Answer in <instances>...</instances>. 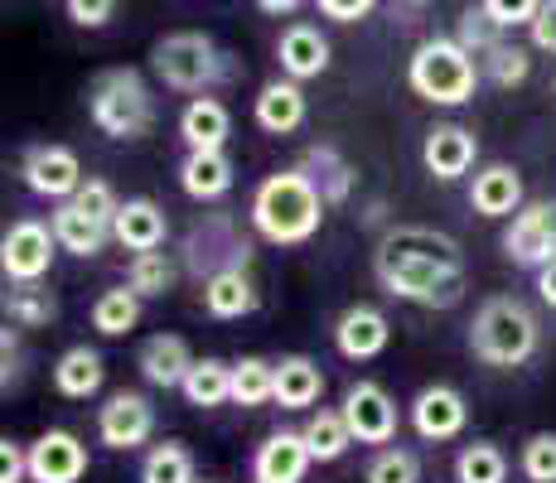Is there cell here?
I'll list each match as a JSON object with an SVG mask.
<instances>
[{
  "mask_svg": "<svg viewBox=\"0 0 556 483\" xmlns=\"http://www.w3.org/2000/svg\"><path fill=\"white\" fill-rule=\"evenodd\" d=\"M459 45H465L469 53H489L498 45V25H494V15H489L484 5L459 15Z\"/></svg>",
  "mask_w": 556,
  "mask_h": 483,
  "instance_id": "obj_41",
  "label": "cell"
},
{
  "mask_svg": "<svg viewBox=\"0 0 556 483\" xmlns=\"http://www.w3.org/2000/svg\"><path fill=\"white\" fill-rule=\"evenodd\" d=\"M479 63H484V78L494 82V88H518V82L532 73L528 49H522V45H508V39H498V45L489 49Z\"/></svg>",
  "mask_w": 556,
  "mask_h": 483,
  "instance_id": "obj_38",
  "label": "cell"
},
{
  "mask_svg": "<svg viewBox=\"0 0 556 483\" xmlns=\"http://www.w3.org/2000/svg\"><path fill=\"white\" fill-rule=\"evenodd\" d=\"M309 445L301 431H276L256 449V483H301L309 469Z\"/></svg>",
  "mask_w": 556,
  "mask_h": 483,
  "instance_id": "obj_18",
  "label": "cell"
},
{
  "mask_svg": "<svg viewBox=\"0 0 556 483\" xmlns=\"http://www.w3.org/2000/svg\"><path fill=\"white\" fill-rule=\"evenodd\" d=\"M504 252L518 266H547L556 256V203L538 199L528 208H518L513 228L504 232Z\"/></svg>",
  "mask_w": 556,
  "mask_h": 483,
  "instance_id": "obj_8",
  "label": "cell"
},
{
  "mask_svg": "<svg viewBox=\"0 0 556 483\" xmlns=\"http://www.w3.org/2000/svg\"><path fill=\"white\" fill-rule=\"evenodd\" d=\"M88 112H92V122H98V131L112 136V141H141L155 126L151 88H146V78L136 68H106L102 78L92 82Z\"/></svg>",
  "mask_w": 556,
  "mask_h": 483,
  "instance_id": "obj_5",
  "label": "cell"
},
{
  "mask_svg": "<svg viewBox=\"0 0 556 483\" xmlns=\"http://www.w3.org/2000/svg\"><path fill=\"white\" fill-rule=\"evenodd\" d=\"M256 5H262L266 15H291V10H301L305 0H256Z\"/></svg>",
  "mask_w": 556,
  "mask_h": 483,
  "instance_id": "obj_49",
  "label": "cell"
},
{
  "mask_svg": "<svg viewBox=\"0 0 556 483\" xmlns=\"http://www.w3.org/2000/svg\"><path fill=\"white\" fill-rule=\"evenodd\" d=\"M29 479V449L20 440H0V483H25Z\"/></svg>",
  "mask_w": 556,
  "mask_h": 483,
  "instance_id": "obj_44",
  "label": "cell"
},
{
  "mask_svg": "<svg viewBox=\"0 0 556 483\" xmlns=\"http://www.w3.org/2000/svg\"><path fill=\"white\" fill-rule=\"evenodd\" d=\"M179 189L189 199H223L232 189V160L223 150H189L179 165Z\"/></svg>",
  "mask_w": 556,
  "mask_h": 483,
  "instance_id": "obj_25",
  "label": "cell"
},
{
  "mask_svg": "<svg viewBox=\"0 0 556 483\" xmlns=\"http://www.w3.org/2000/svg\"><path fill=\"white\" fill-rule=\"evenodd\" d=\"M165 232H169V218L155 199H126L122 213H116V223H112V238L122 246H131L136 256L160 252V246H165Z\"/></svg>",
  "mask_w": 556,
  "mask_h": 483,
  "instance_id": "obj_15",
  "label": "cell"
},
{
  "mask_svg": "<svg viewBox=\"0 0 556 483\" xmlns=\"http://www.w3.org/2000/svg\"><path fill=\"white\" fill-rule=\"evenodd\" d=\"M276 59H281L286 78H295V82L319 78L329 68V39L315 25H291L281 35V45H276Z\"/></svg>",
  "mask_w": 556,
  "mask_h": 483,
  "instance_id": "obj_19",
  "label": "cell"
},
{
  "mask_svg": "<svg viewBox=\"0 0 556 483\" xmlns=\"http://www.w3.org/2000/svg\"><path fill=\"white\" fill-rule=\"evenodd\" d=\"M319 218H325V199L309 185L305 169H281V175L256 185L252 223L266 242H276V246L309 242L319 232Z\"/></svg>",
  "mask_w": 556,
  "mask_h": 483,
  "instance_id": "obj_2",
  "label": "cell"
},
{
  "mask_svg": "<svg viewBox=\"0 0 556 483\" xmlns=\"http://www.w3.org/2000/svg\"><path fill=\"white\" fill-rule=\"evenodd\" d=\"M155 431V406L146 402L141 392H116V396H106V406L98 411V435H102V445H112V449H136V445H146Z\"/></svg>",
  "mask_w": 556,
  "mask_h": 483,
  "instance_id": "obj_11",
  "label": "cell"
},
{
  "mask_svg": "<svg viewBox=\"0 0 556 483\" xmlns=\"http://www.w3.org/2000/svg\"><path fill=\"white\" fill-rule=\"evenodd\" d=\"M344 421L349 431H354V440H363V445H388L392 435H397V406H392V396L382 392L378 382H354L344 392Z\"/></svg>",
  "mask_w": 556,
  "mask_h": 483,
  "instance_id": "obj_10",
  "label": "cell"
},
{
  "mask_svg": "<svg viewBox=\"0 0 556 483\" xmlns=\"http://www.w3.org/2000/svg\"><path fill=\"white\" fill-rule=\"evenodd\" d=\"M305 445H309V455L319 459V465H334L339 455H344L349 445H354V431H349V421H344V411H315L305 421Z\"/></svg>",
  "mask_w": 556,
  "mask_h": 483,
  "instance_id": "obj_32",
  "label": "cell"
},
{
  "mask_svg": "<svg viewBox=\"0 0 556 483\" xmlns=\"http://www.w3.org/2000/svg\"><path fill=\"white\" fill-rule=\"evenodd\" d=\"M228 131H232V116L218 97H194L185 106V116H179V136L189 141V150H223Z\"/></svg>",
  "mask_w": 556,
  "mask_h": 483,
  "instance_id": "obj_26",
  "label": "cell"
},
{
  "mask_svg": "<svg viewBox=\"0 0 556 483\" xmlns=\"http://www.w3.org/2000/svg\"><path fill=\"white\" fill-rule=\"evenodd\" d=\"M469 203H475V213H484V218H508V213H518L522 203V179L513 165H489L475 175V189H469Z\"/></svg>",
  "mask_w": 556,
  "mask_h": 483,
  "instance_id": "obj_24",
  "label": "cell"
},
{
  "mask_svg": "<svg viewBox=\"0 0 556 483\" xmlns=\"http://www.w3.org/2000/svg\"><path fill=\"white\" fill-rule=\"evenodd\" d=\"M406 5H426V0H406Z\"/></svg>",
  "mask_w": 556,
  "mask_h": 483,
  "instance_id": "obj_51",
  "label": "cell"
},
{
  "mask_svg": "<svg viewBox=\"0 0 556 483\" xmlns=\"http://www.w3.org/2000/svg\"><path fill=\"white\" fill-rule=\"evenodd\" d=\"M175 281H179V266L169 262L165 252H141L131 262V271H126V285H131L141 300L165 295V290H175Z\"/></svg>",
  "mask_w": 556,
  "mask_h": 483,
  "instance_id": "obj_37",
  "label": "cell"
},
{
  "mask_svg": "<svg viewBox=\"0 0 556 483\" xmlns=\"http://www.w3.org/2000/svg\"><path fill=\"white\" fill-rule=\"evenodd\" d=\"M368 483H421V459L412 449H382L368 465Z\"/></svg>",
  "mask_w": 556,
  "mask_h": 483,
  "instance_id": "obj_39",
  "label": "cell"
},
{
  "mask_svg": "<svg viewBox=\"0 0 556 483\" xmlns=\"http://www.w3.org/2000/svg\"><path fill=\"white\" fill-rule=\"evenodd\" d=\"M465 421H469V406L455 386L435 382V386H421V392H416L412 425H416L421 440H451V435L465 431Z\"/></svg>",
  "mask_w": 556,
  "mask_h": 483,
  "instance_id": "obj_14",
  "label": "cell"
},
{
  "mask_svg": "<svg viewBox=\"0 0 556 483\" xmlns=\"http://www.w3.org/2000/svg\"><path fill=\"white\" fill-rule=\"evenodd\" d=\"M305 122V92L295 78H276L256 92V126L271 136H291Z\"/></svg>",
  "mask_w": 556,
  "mask_h": 483,
  "instance_id": "obj_20",
  "label": "cell"
},
{
  "mask_svg": "<svg viewBox=\"0 0 556 483\" xmlns=\"http://www.w3.org/2000/svg\"><path fill=\"white\" fill-rule=\"evenodd\" d=\"M203 309L213 319H242L256 309V285L248 271H223L213 281H203Z\"/></svg>",
  "mask_w": 556,
  "mask_h": 483,
  "instance_id": "obj_28",
  "label": "cell"
},
{
  "mask_svg": "<svg viewBox=\"0 0 556 483\" xmlns=\"http://www.w3.org/2000/svg\"><path fill=\"white\" fill-rule=\"evenodd\" d=\"M53 246H59L53 228L25 218V223H15V228L5 232V242H0V266H5V276L15 285L39 281V276L49 271V262H53Z\"/></svg>",
  "mask_w": 556,
  "mask_h": 483,
  "instance_id": "obj_9",
  "label": "cell"
},
{
  "mask_svg": "<svg viewBox=\"0 0 556 483\" xmlns=\"http://www.w3.org/2000/svg\"><path fill=\"white\" fill-rule=\"evenodd\" d=\"M63 5H68L73 25H83V29H98L116 15V0H63Z\"/></svg>",
  "mask_w": 556,
  "mask_h": 483,
  "instance_id": "obj_45",
  "label": "cell"
},
{
  "mask_svg": "<svg viewBox=\"0 0 556 483\" xmlns=\"http://www.w3.org/2000/svg\"><path fill=\"white\" fill-rule=\"evenodd\" d=\"M315 5H319V15H325V20H339V25H354V20L372 15V5H378V0H315Z\"/></svg>",
  "mask_w": 556,
  "mask_h": 483,
  "instance_id": "obj_46",
  "label": "cell"
},
{
  "mask_svg": "<svg viewBox=\"0 0 556 483\" xmlns=\"http://www.w3.org/2000/svg\"><path fill=\"white\" fill-rule=\"evenodd\" d=\"M53 238H59L63 252H73V256H98L102 252V242L112 238V223H102V218H92L88 208H78L73 199H63L59 203V213H53Z\"/></svg>",
  "mask_w": 556,
  "mask_h": 483,
  "instance_id": "obj_21",
  "label": "cell"
},
{
  "mask_svg": "<svg viewBox=\"0 0 556 483\" xmlns=\"http://www.w3.org/2000/svg\"><path fill=\"white\" fill-rule=\"evenodd\" d=\"M508 479V459L498 445L489 440H475L455 455V483H504Z\"/></svg>",
  "mask_w": 556,
  "mask_h": 483,
  "instance_id": "obj_34",
  "label": "cell"
},
{
  "mask_svg": "<svg viewBox=\"0 0 556 483\" xmlns=\"http://www.w3.org/2000/svg\"><path fill=\"white\" fill-rule=\"evenodd\" d=\"M141 483H194V455H189L179 440H165L146 455Z\"/></svg>",
  "mask_w": 556,
  "mask_h": 483,
  "instance_id": "obj_35",
  "label": "cell"
},
{
  "mask_svg": "<svg viewBox=\"0 0 556 483\" xmlns=\"http://www.w3.org/2000/svg\"><path fill=\"white\" fill-rule=\"evenodd\" d=\"M25 185L45 199H73L83 189V165L68 145H35L25 150V165H20Z\"/></svg>",
  "mask_w": 556,
  "mask_h": 483,
  "instance_id": "obj_12",
  "label": "cell"
},
{
  "mask_svg": "<svg viewBox=\"0 0 556 483\" xmlns=\"http://www.w3.org/2000/svg\"><path fill=\"white\" fill-rule=\"evenodd\" d=\"M53 386H59L63 396H73V402H83V396H92L102 386V353L98 348H68L59 363H53Z\"/></svg>",
  "mask_w": 556,
  "mask_h": 483,
  "instance_id": "obj_29",
  "label": "cell"
},
{
  "mask_svg": "<svg viewBox=\"0 0 556 483\" xmlns=\"http://www.w3.org/2000/svg\"><path fill=\"white\" fill-rule=\"evenodd\" d=\"M88 474V449L73 431H45L29 445V479L35 483H78Z\"/></svg>",
  "mask_w": 556,
  "mask_h": 483,
  "instance_id": "obj_13",
  "label": "cell"
},
{
  "mask_svg": "<svg viewBox=\"0 0 556 483\" xmlns=\"http://www.w3.org/2000/svg\"><path fill=\"white\" fill-rule=\"evenodd\" d=\"M0 343H5V386H10V378H15V358H20V353H15V334L5 329V339H0Z\"/></svg>",
  "mask_w": 556,
  "mask_h": 483,
  "instance_id": "obj_50",
  "label": "cell"
},
{
  "mask_svg": "<svg viewBox=\"0 0 556 483\" xmlns=\"http://www.w3.org/2000/svg\"><path fill=\"white\" fill-rule=\"evenodd\" d=\"M372 271H378L388 295L426 309H451L465 295L459 242L435 228H392L372 252Z\"/></svg>",
  "mask_w": 556,
  "mask_h": 483,
  "instance_id": "obj_1",
  "label": "cell"
},
{
  "mask_svg": "<svg viewBox=\"0 0 556 483\" xmlns=\"http://www.w3.org/2000/svg\"><path fill=\"white\" fill-rule=\"evenodd\" d=\"M151 68L160 73V82L175 92H203L228 73L218 45L199 29H179V35H165L160 45L151 49Z\"/></svg>",
  "mask_w": 556,
  "mask_h": 483,
  "instance_id": "obj_6",
  "label": "cell"
},
{
  "mask_svg": "<svg viewBox=\"0 0 556 483\" xmlns=\"http://www.w3.org/2000/svg\"><path fill=\"white\" fill-rule=\"evenodd\" d=\"M141 325V295L131 285H116V290H102L98 305H92V329L106 339L116 334H131Z\"/></svg>",
  "mask_w": 556,
  "mask_h": 483,
  "instance_id": "obj_30",
  "label": "cell"
},
{
  "mask_svg": "<svg viewBox=\"0 0 556 483\" xmlns=\"http://www.w3.org/2000/svg\"><path fill=\"white\" fill-rule=\"evenodd\" d=\"M479 59L469 53L459 39H426L421 49L412 53V68H406V78H412V92L426 97V102L435 106H459L469 102L479 88Z\"/></svg>",
  "mask_w": 556,
  "mask_h": 483,
  "instance_id": "obj_4",
  "label": "cell"
},
{
  "mask_svg": "<svg viewBox=\"0 0 556 483\" xmlns=\"http://www.w3.org/2000/svg\"><path fill=\"white\" fill-rule=\"evenodd\" d=\"M185 262L194 266L203 281H213V276H223V271H248L252 242L238 238V228H232L228 218H213V223H203V228L189 232Z\"/></svg>",
  "mask_w": 556,
  "mask_h": 483,
  "instance_id": "obj_7",
  "label": "cell"
},
{
  "mask_svg": "<svg viewBox=\"0 0 556 483\" xmlns=\"http://www.w3.org/2000/svg\"><path fill=\"white\" fill-rule=\"evenodd\" d=\"M232 402L238 406L276 402V363H266V358H238L232 363Z\"/></svg>",
  "mask_w": 556,
  "mask_h": 483,
  "instance_id": "obj_33",
  "label": "cell"
},
{
  "mask_svg": "<svg viewBox=\"0 0 556 483\" xmlns=\"http://www.w3.org/2000/svg\"><path fill=\"white\" fill-rule=\"evenodd\" d=\"M5 315L15 319L20 329H45L53 315H59V305H53V295L39 281H25V285H15L5 295Z\"/></svg>",
  "mask_w": 556,
  "mask_h": 483,
  "instance_id": "obj_36",
  "label": "cell"
},
{
  "mask_svg": "<svg viewBox=\"0 0 556 483\" xmlns=\"http://www.w3.org/2000/svg\"><path fill=\"white\" fill-rule=\"evenodd\" d=\"M528 29H532V45L547 49V53H556V0H542L538 20H532Z\"/></svg>",
  "mask_w": 556,
  "mask_h": 483,
  "instance_id": "obj_47",
  "label": "cell"
},
{
  "mask_svg": "<svg viewBox=\"0 0 556 483\" xmlns=\"http://www.w3.org/2000/svg\"><path fill=\"white\" fill-rule=\"evenodd\" d=\"M179 392L189 396V406H223L232 402V363H218V358H199L189 368V378Z\"/></svg>",
  "mask_w": 556,
  "mask_h": 483,
  "instance_id": "obj_31",
  "label": "cell"
},
{
  "mask_svg": "<svg viewBox=\"0 0 556 483\" xmlns=\"http://www.w3.org/2000/svg\"><path fill=\"white\" fill-rule=\"evenodd\" d=\"M301 169L309 175V185L319 189V199H325V203H344L349 193H354V179H358L354 165H349L334 145H309Z\"/></svg>",
  "mask_w": 556,
  "mask_h": 483,
  "instance_id": "obj_27",
  "label": "cell"
},
{
  "mask_svg": "<svg viewBox=\"0 0 556 483\" xmlns=\"http://www.w3.org/2000/svg\"><path fill=\"white\" fill-rule=\"evenodd\" d=\"M73 203H78V208H88L92 218H102V223H116V213H122L112 185H102V179H83V189L73 193Z\"/></svg>",
  "mask_w": 556,
  "mask_h": 483,
  "instance_id": "obj_42",
  "label": "cell"
},
{
  "mask_svg": "<svg viewBox=\"0 0 556 483\" xmlns=\"http://www.w3.org/2000/svg\"><path fill=\"white\" fill-rule=\"evenodd\" d=\"M199 358H189V343L179 334H155L141 343V353H136V368H141V378L151 386H185L189 368H194Z\"/></svg>",
  "mask_w": 556,
  "mask_h": 483,
  "instance_id": "obj_17",
  "label": "cell"
},
{
  "mask_svg": "<svg viewBox=\"0 0 556 483\" xmlns=\"http://www.w3.org/2000/svg\"><path fill=\"white\" fill-rule=\"evenodd\" d=\"M388 339H392L388 315H382V309H372V305L344 309V315H339V325H334V343H339V353H344V358H378V353L388 348Z\"/></svg>",
  "mask_w": 556,
  "mask_h": 483,
  "instance_id": "obj_16",
  "label": "cell"
},
{
  "mask_svg": "<svg viewBox=\"0 0 556 483\" xmlns=\"http://www.w3.org/2000/svg\"><path fill=\"white\" fill-rule=\"evenodd\" d=\"M475 136L465 131V126H435L431 136H426L421 145V160L426 169H431L435 179H459L469 165H475Z\"/></svg>",
  "mask_w": 556,
  "mask_h": 483,
  "instance_id": "obj_22",
  "label": "cell"
},
{
  "mask_svg": "<svg viewBox=\"0 0 556 483\" xmlns=\"http://www.w3.org/2000/svg\"><path fill=\"white\" fill-rule=\"evenodd\" d=\"M538 295H542V300H547V305L556 309V256H552L547 266H538Z\"/></svg>",
  "mask_w": 556,
  "mask_h": 483,
  "instance_id": "obj_48",
  "label": "cell"
},
{
  "mask_svg": "<svg viewBox=\"0 0 556 483\" xmlns=\"http://www.w3.org/2000/svg\"><path fill=\"white\" fill-rule=\"evenodd\" d=\"M484 10L494 15L498 29H518V25H532L542 10V0H484Z\"/></svg>",
  "mask_w": 556,
  "mask_h": 483,
  "instance_id": "obj_43",
  "label": "cell"
},
{
  "mask_svg": "<svg viewBox=\"0 0 556 483\" xmlns=\"http://www.w3.org/2000/svg\"><path fill=\"white\" fill-rule=\"evenodd\" d=\"M469 348H475V358L494 363V368H518L538 353V319L522 300L494 295L479 305L475 325H469Z\"/></svg>",
  "mask_w": 556,
  "mask_h": 483,
  "instance_id": "obj_3",
  "label": "cell"
},
{
  "mask_svg": "<svg viewBox=\"0 0 556 483\" xmlns=\"http://www.w3.org/2000/svg\"><path fill=\"white\" fill-rule=\"evenodd\" d=\"M522 474L532 483H556V435H532L522 445Z\"/></svg>",
  "mask_w": 556,
  "mask_h": 483,
  "instance_id": "obj_40",
  "label": "cell"
},
{
  "mask_svg": "<svg viewBox=\"0 0 556 483\" xmlns=\"http://www.w3.org/2000/svg\"><path fill=\"white\" fill-rule=\"evenodd\" d=\"M319 392H325V372H319L315 358L291 353V358L276 363V402H281L286 411H305V406H315Z\"/></svg>",
  "mask_w": 556,
  "mask_h": 483,
  "instance_id": "obj_23",
  "label": "cell"
}]
</instances>
